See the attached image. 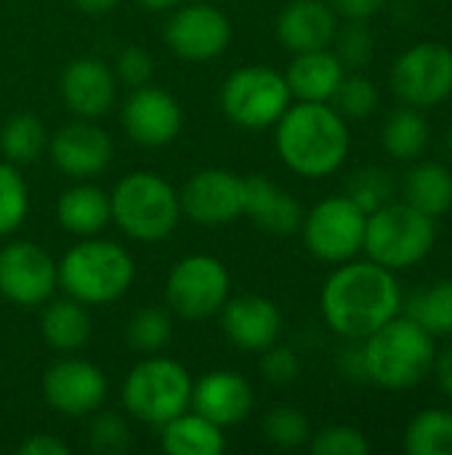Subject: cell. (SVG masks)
Returning <instances> with one entry per match:
<instances>
[{
  "mask_svg": "<svg viewBox=\"0 0 452 455\" xmlns=\"http://www.w3.org/2000/svg\"><path fill=\"white\" fill-rule=\"evenodd\" d=\"M346 195L365 213H370V211H376V208H381L384 203L392 200V176L386 171H381V168H365L352 179Z\"/></svg>",
  "mask_w": 452,
  "mask_h": 455,
  "instance_id": "38",
  "label": "cell"
},
{
  "mask_svg": "<svg viewBox=\"0 0 452 455\" xmlns=\"http://www.w3.org/2000/svg\"><path fill=\"white\" fill-rule=\"evenodd\" d=\"M261 373L272 384H290L301 373V360L293 349L272 344L261 352Z\"/></svg>",
  "mask_w": 452,
  "mask_h": 455,
  "instance_id": "41",
  "label": "cell"
},
{
  "mask_svg": "<svg viewBox=\"0 0 452 455\" xmlns=\"http://www.w3.org/2000/svg\"><path fill=\"white\" fill-rule=\"evenodd\" d=\"M408 455H452V413L426 408L416 413L405 429Z\"/></svg>",
  "mask_w": 452,
  "mask_h": 455,
  "instance_id": "29",
  "label": "cell"
},
{
  "mask_svg": "<svg viewBox=\"0 0 452 455\" xmlns=\"http://www.w3.org/2000/svg\"><path fill=\"white\" fill-rule=\"evenodd\" d=\"M274 144L293 173L322 179L344 165L352 136L330 101H298L277 120Z\"/></svg>",
  "mask_w": 452,
  "mask_h": 455,
  "instance_id": "2",
  "label": "cell"
},
{
  "mask_svg": "<svg viewBox=\"0 0 452 455\" xmlns=\"http://www.w3.org/2000/svg\"><path fill=\"white\" fill-rule=\"evenodd\" d=\"M330 104L344 120H368L378 107V88L365 75H352L338 83Z\"/></svg>",
  "mask_w": 452,
  "mask_h": 455,
  "instance_id": "34",
  "label": "cell"
},
{
  "mask_svg": "<svg viewBox=\"0 0 452 455\" xmlns=\"http://www.w3.org/2000/svg\"><path fill=\"white\" fill-rule=\"evenodd\" d=\"M160 445L170 455H221L226 451V437L221 427H216L197 411H184L181 416L163 424Z\"/></svg>",
  "mask_w": 452,
  "mask_h": 455,
  "instance_id": "25",
  "label": "cell"
},
{
  "mask_svg": "<svg viewBox=\"0 0 452 455\" xmlns=\"http://www.w3.org/2000/svg\"><path fill=\"white\" fill-rule=\"evenodd\" d=\"M16 453L21 455H69V445L61 443L53 435H32L29 440H24Z\"/></svg>",
  "mask_w": 452,
  "mask_h": 455,
  "instance_id": "43",
  "label": "cell"
},
{
  "mask_svg": "<svg viewBox=\"0 0 452 455\" xmlns=\"http://www.w3.org/2000/svg\"><path fill=\"white\" fill-rule=\"evenodd\" d=\"M56 269L59 285L67 291V296L85 307L117 301L128 293L136 277L133 256L109 240H85L72 245Z\"/></svg>",
  "mask_w": 452,
  "mask_h": 455,
  "instance_id": "4",
  "label": "cell"
},
{
  "mask_svg": "<svg viewBox=\"0 0 452 455\" xmlns=\"http://www.w3.org/2000/svg\"><path fill=\"white\" fill-rule=\"evenodd\" d=\"M429 136H432V128L418 107H402L392 112L381 128V144L386 155L402 163L418 160L429 144Z\"/></svg>",
  "mask_w": 452,
  "mask_h": 455,
  "instance_id": "28",
  "label": "cell"
},
{
  "mask_svg": "<svg viewBox=\"0 0 452 455\" xmlns=\"http://www.w3.org/2000/svg\"><path fill=\"white\" fill-rule=\"evenodd\" d=\"M112 221L139 243H160L178 227V192L157 173L136 171L120 179L109 197Z\"/></svg>",
  "mask_w": 452,
  "mask_h": 455,
  "instance_id": "6",
  "label": "cell"
},
{
  "mask_svg": "<svg viewBox=\"0 0 452 455\" xmlns=\"http://www.w3.org/2000/svg\"><path fill=\"white\" fill-rule=\"evenodd\" d=\"M368 213L349 197L333 195L317 203L301 221L309 253L328 264L352 261L365 243Z\"/></svg>",
  "mask_w": 452,
  "mask_h": 455,
  "instance_id": "9",
  "label": "cell"
},
{
  "mask_svg": "<svg viewBox=\"0 0 452 455\" xmlns=\"http://www.w3.org/2000/svg\"><path fill=\"white\" fill-rule=\"evenodd\" d=\"M229 299V272L208 253H194L181 259L165 283L168 307L184 320H205Z\"/></svg>",
  "mask_w": 452,
  "mask_h": 455,
  "instance_id": "11",
  "label": "cell"
},
{
  "mask_svg": "<svg viewBox=\"0 0 452 455\" xmlns=\"http://www.w3.org/2000/svg\"><path fill=\"white\" fill-rule=\"evenodd\" d=\"M178 200L181 213L200 227H224L242 216L245 179L224 168H205L184 184Z\"/></svg>",
  "mask_w": 452,
  "mask_h": 455,
  "instance_id": "14",
  "label": "cell"
},
{
  "mask_svg": "<svg viewBox=\"0 0 452 455\" xmlns=\"http://www.w3.org/2000/svg\"><path fill=\"white\" fill-rule=\"evenodd\" d=\"M91 448L101 455H120L131 448V429L117 413H101L91 424Z\"/></svg>",
  "mask_w": 452,
  "mask_h": 455,
  "instance_id": "39",
  "label": "cell"
},
{
  "mask_svg": "<svg viewBox=\"0 0 452 455\" xmlns=\"http://www.w3.org/2000/svg\"><path fill=\"white\" fill-rule=\"evenodd\" d=\"M221 328L226 339L242 352H264L277 344L282 331V315L266 296H237L221 307Z\"/></svg>",
  "mask_w": 452,
  "mask_h": 455,
  "instance_id": "18",
  "label": "cell"
},
{
  "mask_svg": "<svg viewBox=\"0 0 452 455\" xmlns=\"http://www.w3.org/2000/svg\"><path fill=\"white\" fill-rule=\"evenodd\" d=\"M29 211V189L19 165L0 160V237L16 232Z\"/></svg>",
  "mask_w": 452,
  "mask_h": 455,
  "instance_id": "33",
  "label": "cell"
},
{
  "mask_svg": "<svg viewBox=\"0 0 452 455\" xmlns=\"http://www.w3.org/2000/svg\"><path fill=\"white\" fill-rule=\"evenodd\" d=\"M155 72V61L152 56L141 48V45H128L123 48V53L117 56V64H115V77L120 83H125L128 88H141L149 83Z\"/></svg>",
  "mask_w": 452,
  "mask_h": 455,
  "instance_id": "40",
  "label": "cell"
},
{
  "mask_svg": "<svg viewBox=\"0 0 452 455\" xmlns=\"http://www.w3.org/2000/svg\"><path fill=\"white\" fill-rule=\"evenodd\" d=\"M173 339V323L165 309L144 307L125 323V341L141 355L163 352Z\"/></svg>",
  "mask_w": 452,
  "mask_h": 455,
  "instance_id": "32",
  "label": "cell"
},
{
  "mask_svg": "<svg viewBox=\"0 0 452 455\" xmlns=\"http://www.w3.org/2000/svg\"><path fill=\"white\" fill-rule=\"evenodd\" d=\"M232 24L210 3H192L178 8L165 24V45L184 61H210L226 51Z\"/></svg>",
  "mask_w": 452,
  "mask_h": 455,
  "instance_id": "13",
  "label": "cell"
},
{
  "mask_svg": "<svg viewBox=\"0 0 452 455\" xmlns=\"http://www.w3.org/2000/svg\"><path fill=\"white\" fill-rule=\"evenodd\" d=\"M242 213L261 232L280 235V237L298 232L301 221H304L301 203L290 192L277 187L272 179H266V176H248L245 179V205H242Z\"/></svg>",
  "mask_w": 452,
  "mask_h": 455,
  "instance_id": "22",
  "label": "cell"
},
{
  "mask_svg": "<svg viewBox=\"0 0 452 455\" xmlns=\"http://www.w3.org/2000/svg\"><path fill=\"white\" fill-rule=\"evenodd\" d=\"M59 288L56 261L35 243H11L0 251V296L16 307H40Z\"/></svg>",
  "mask_w": 452,
  "mask_h": 455,
  "instance_id": "12",
  "label": "cell"
},
{
  "mask_svg": "<svg viewBox=\"0 0 452 455\" xmlns=\"http://www.w3.org/2000/svg\"><path fill=\"white\" fill-rule=\"evenodd\" d=\"M434 376H437V384H440V389H442V395L452 400V344L450 347H445L442 352H437V357H434Z\"/></svg>",
  "mask_w": 452,
  "mask_h": 455,
  "instance_id": "44",
  "label": "cell"
},
{
  "mask_svg": "<svg viewBox=\"0 0 452 455\" xmlns=\"http://www.w3.org/2000/svg\"><path fill=\"white\" fill-rule=\"evenodd\" d=\"M392 88L408 107H437L452 96V48L424 40L402 51L392 67Z\"/></svg>",
  "mask_w": 452,
  "mask_h": 455,
  "instance_id": "10",
  "label": "cell"
},
{
  "mask_svg": "<svg viewBox=\"0 0 452 455\" xmlns=\"http://www.w3.org/2000/svg\"><path fill=\"white\" fill-rule=\"evenodd\" d=\"M445 147H448V152H450V157H452V128L448 131V139H445Z\"/></svg>",
  "mask_w": 452,
  "mask_h": 455,
  "instance_id": "47",
  "label": "cell"
},
{
  "mask_svg": "<svg viewBox=\"0 0 452 455\" xmlns=\"http://www.w3.org/2000/svg\"><path fill=\"white\" fill-rule=\"evenodd\" d=\"M264 435L274 448L293 451L309 443L312 429L306 416L298 408H274L264 419Z\"/></svg>",
  "mask_w": 452,
  "mask_h": 455,
  "instance_id": "35",
  "label": "cell"
},
{
  "mask_svg": "<svg viewBox=\"0 0 452 455\" xmlns=\"http://www.w3.org/2000/svg\"><path fill=\"white\" fill-rule=\"evenodd\" d=\"M192 376L170 357L149 355L141 360L123 384L125 411L152 427H163L192 405Z\"/></svg>",
  "mask_w": 452,
  "mask_h": 455,
  "instance_id": "7",
  "label": "cell"
},
{
  "mask_svg": "<svg viewBox=\"0 0 452 455\" xmlns=\"http://www.w3.org/2000/svg\"><path fill=\"white\" fill-rule=\"evenodd\" d=\"M437 243V219L421 213L410 203H384L368 213L362 251L370 261L402 272L421 264Z\"/></svg>",
  "mask_w": 452,
  "mask_h": 455,
  "instance_id": "5",
  "label": "cell"
},
{
  "mask_svg": "<svg viewBox=\"0 0 452 455\" xmlns=\"http://www.w3.org/2000/svg\"><path fill=\"white\" fill-rule=\"evenodd\" d=\"M290 99L293 96L285 83V75L264 64H253L232 72L221 88L224 115L234 125L250 131L277 125V120L290 107Z\"/></svg>",
  "mask_w": 452,
  "mask_h": 455,
  "instance_id": "8",
  "label": "cell"
},
{
  "mask_svg": "<svg viewBox=\"0 0 452 455\" xmlns=\"http://www.w3.org/2000/svg\"><path fill=\"white\" fill-rule=\"evenodd\" d=\"M405 203L440 219L452 208V171L445 163H418L405 176Z\"/></svg>",
  "mask_w": 452,
  "mask_h": 455,
  "instance_id": "26",
  "label": "cell"
},
{
  "mask_svg": "<svg viewBox=\"0 0 452 455\" xmlns=\"http://www.w3.org/2000/svg\"><path fill=\"white\" fill-rule=\"evenodd\" d=\"M320 307L333 333L362 341L402 312V288L376 261H344L325 280Z\"/></svg>",
  "mask_w": 452,
  "mask_h": 455,
  "instance_id": "1",
  "label": "cell"
},
{
  "mask_svg": "<svg viewBox=\"0 0 452 455\" xmlns=\"http://www.w3.org/2000/svg\"><path fill=\"white\" fill-rule=\"evenodd\" d=\"M344 75L346 67L336 56V51L320 48L296 53L285 72V83L290 88V96H296L298 101H330Z\"/></svg>",
  "mask_w": 452,
  "mask_h": 455,
  "instance_id": "23",
  "label": "cell"
},
{
  "mask_svg": "<svg viewBox=\"0 0 452 455\" xmlns=\"http://www.w3.org/2000/svg\"><path fill=\"white\" fill-rule=\"evenodd\" d=\"M336 43V56L341 59L344 67H365L370 64L373 53H376V37L368 27V21H349L344 29L336 32L333 37Z\"/></svg>",
  "mask_w": 452,
  "mask_h": 455,
  "instance_id": "36",
  "label": "cell"
},
{
  "mask_svg": "<svg viewBox=\"0 0 452 455\" xmlns=\"http://www.w3.org/2000/svg\"><path fill=\"white\" fill-rule=\"evenodd\" d=\"M253 389L234 371H213L192 387V408L216 427L242 424L253 411Z\"/></svg>",
  "mask_w": 452,
  "mask_h": 455,
  "instance_id": "20",
  "label": "cell"
},
{
  "mask_svg": "<svg viewBox=\"0 0 452 455\" xmlns=\"http://www.w3.org/2000/svg\"><path fill=\"white\" fill-rule=\"evenodd\" d=\"M120 0H75V5L83 11V13H91V16H101V13H109Z\"/></svg>",
  "mask_w": 452,
  "mask_h": 455,
  "instance_id": "45",
  "label": "cell"
},
{
  "mask_svg": "<svg viewBox=\"0 0 452 455\" xmlns=\"http://www.w3.org/2000/svg\"><path fill=\"white\" fill-rule=\"evenodd\" d=\"M338 16L328 0H290L277 16V40L293 51H320L333 43Z\"/></svg>",
  "mask_w": 452,
  "mask_h": 455,
  "instance_id": "21",
  "label": "cell"
},
{
  "mask_svg": "<svg viewBox=\"0 0 452 455\" xmlns=\"http://www.w3.org/2000/svg\"><path fill=\"white\" fill-rule=\"evenodd\" d=\"M362 371L373 384L402 392L424 381L437 357L434 336L421 328L413 317L397 315L376 333L362 339Z\"/></svg>",
  "mask_w": 452,
  "mask_h": 455,
  "instance_id": "3",
  "label": "cell"
},
{
  "mask_svg": "<svg viewBox=\"0 0 452 455\" xmlns=\"http://www.w3.org/2000/svg\"><path fill=\"white\" fill-rule=\"evenodd\" d=\"M43 395L48 405L69 419H83L88 413H96L107 400V379L104 373L77 357H67L43 379Z\"/></svg>",
  "mask_w": 452,
  "mask_h": 455,
  "instance_id": "15",
  "label": "cell"
},
{
  "mask_svg": "<svg viewBox=\"0 0 452 455\" xmlns=\"http://www.w3.org/2000/svg\"><path fill=\"white\" fill-rule=\"evenodd\" d=\"M115 144L109 133L91 120H77L56 131L51 139V160L53 165L72 176V179H88L101 173L112 163Z\"/></svg>",
  "mask_w": 452,
  "mask_h": 455,
  "instance_id": "17",
  "label": "cell"
},
{
  "mask_svg": "<svg viewBox=\"0 0 452 455\" xmlns=\"http://www.w3.org/2000/svg\"><path fill=\"white\" fill-rule=\"evenodd\" d=\"M408 317L426 328L434 339L452 336V277L437 280L408 301Z\"/></svg>",
  "mask_w": 452,
  "mask_h": 455,
  "instance_id": "31",
  "label": "cell"
},
{
  "mask_svg": "<svg viewBox=\"0 0 452 455\" xmlns=\"http://www.w3.org/2000/svg\"><path fill=\"white\" fill-rule=\"evenodd\" d=\"M45 141H48L45 125L40 123V117L29 112L13 115L0 131V152L13 165L35 163L40 152L45 149Z\"/></svg>",
  "mask_w": 452,
  "mask_h": 455,
  "instance_id": "30",
  "label": "cell"
},
{
  "mask_svg": "<svg viewBox=\"0 0 452 455\" xmlns=\"http://www.w3.org/2000/svg\"><path fill=\"white\" fill-rule=\"evenodd\" d=\"M328 3L336 11V16L346 21H368L386 5V0H328Z\"/></svg>",
  "mask_w": 452,
  "mask_h": 455,
  "instance_id": "42",
  "label": "cell"
},
{
  "mask_svg": "<svg viewBox=\"0 0 452 455\" xmlns=\"http://www.w3.org/2000/svg\"><path fill=\"white\" fill-rule=\"evenodd\" d=\"M40 333L61 355H72L83 349L91 339V317L85 312V304L75 299H61L48 304L40 317Z\"/></svg>",
  "mask_w": 452,
  "mask_h": 455,
  "instance_id": "27",
  "label": "cell"
},
{
  "mask_svg": "<svg viewBox=\"0 0 452 455\" xmlns=\"http://www.w3.org/2000/svg\"><path fill=\"white\" fill-rule=\"evenodd\" d=\"M120 120H123L125 133L136 144L165 147L178 136L184 115H181L178 101L168 91L147 83L128 96Z\"/></svg>",
  "mask_w": 452,
  "mask_h": 455,
  "instance_id": "16",
  "label": "cell"
},
{
  "mask_svg": "<svg viewBox=\"0 0 452 455\" xmlns=\"http://www.w3.org/2000/svg\"><path fill=\"white\" fill-rule=\"evenodd\" d=\"M59 91L69 112L83 120H96L109 112L117 91V77L99 59H75L61 72Z\"/></svg>",
  "mask_w": 452,
  "mask_h": 455,
  "instance_id": "19",
  "label": "cell"
},
{
  "mask_svg": "<svg viewBox=\"0 0 452 455\" xmlns=\"http://www.w3.org/2000/svg\"><path fill=\"white\" fill-rule=\"evenodd\" d=\"M141 8H147V11H170V8H176L181 0H136Z\"/></svg>",
  "mask_w": 452,
  "mask_h": 455,
  "instance_id": "46",
  "label": "cell"
},
{
  "mask_svg": "<svg viewBox=\"0 0 452 455\" xmlns=\"http://www.w3.org/2000/svg\"><path fill=\"white\" fill-rule=\"evenodd\" d=\"M312 453L314 455H368L370 453V440L365 432L357 427L336 424L320 429L314 437H309Z\"/></svg>",
  "mask_w": 452,
  "mask_h": 455,
  "instance_id": "37",
  "label": "cell"
},
{
  "mask_svg": "<svg viewBox=\"0 0 452 455\" xmlns=\"http://www.w3.org/2000/svg\"><path fill=\"white\" fill-rule=\"evenodd\" d=\"M56 219L67 232L80 235V237H91V235L101 232L107 227V221L112 219L109 195L93 184L69 187L59 197Z\"/></svg>",
  "mask_w": 452,
  "mask_h": 455,
  "instance_id": "24",
  "label": "cell"
}]
</instances>
